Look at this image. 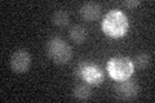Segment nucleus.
Returning a JSON list of instances; mask_svg holds the SVG:
<instances>
[{"label":"nucleus","mask_w":155,"mask_h":103,"mask_svg":"<svg viewBox=\"0 0 155 103\" xmlns=\"http://www.w3.org/2000/svg\"><path fill=\"white\" fill-rule=\"evenodd\" d=\"M128 18L127 16L118 11L113 9L105 16L102 21V31L110 37H122L128 31Z\"/></svg>","instance_id":"obj_1"},{"label":"nucleus","mask_w":155,"mask_h":103,"mask_svg":"<svg viewBox=\"0 0 155 103\" xmlns=\"http://www.w3.org/2000/svg\"><path fill=\"white\" fill-rule=\"evenodd\" d=\"M75 76L83 79L89 85H100L104 82V72L101 68L89 61H81L75 68Z\"/></svg>","instance_id":"obj_4"},{"label":"nucleus","mask_w":155,"mask_h":103,"mask_svg":"<svg viewBox=\"0 0 155 103\" xmlns=\"http://www.w3.org/2000/svg\"><path fill=\"white\" fill-rule=\"evenodd\" d=\"M123 4L125 7H128V8H133V7L140 5V2H124Z\"/></svg>","instance_id":"obj_12"},{"label":"nucleus","mask_w":155,"mask_h":103,"mask_svg":"<svg viewBox=\"0 0 155 103\" xmlns=\"http://www.w3.org/2000/svg\"><path fill=\"white\" fill-rule=\"evenodd\" d=\"M47 54L57 65H65L72 57L71 47L60 37H53L47 44Z\"/></svg>","instance_id":"obj_3"},{"label":"nucleus","mask_w":155,"mask_h":103,"mask_svg":"<svg viewBox=\"0 0 155 103\" xmlns=\"http://www.w3.org/2000/svg\"><path fill=\"white\" fill-rule=\"evenodd\" d=\"M70 39L75 44H83L87 39V31L83 26L80 24H76V26H72L70 30Z\"/></svg>","instance_id":"obj_9"},{"label":"nucleus","mask_w":155,"mask_h":103,"mask_svg":"<svg viewBox=\"0 0 155 103\" xmlns=\"http://www.w3.org/2000/svg\"><path fill=\"white\" fill-rule=\"evenodd\" d=\"M150 63H151V57L147 53H141V54L136 56L133 61V65H136L138 68H146L150 66Z\"/></svg>","instance_id":"obj_11"},{"label":"nucleus","mask_w":155,"mask_h":103,"mask_svg":"<svg viewBox=\"0 0 155 103\" xmlns=\"http://www.w3.org/2000/svg\"><path fill=\"white\" fill-rule=\"evenodd\" d=\"M100 14H101V5L98 3L89 2V3H85L80 8V16L85 21H89V22L96 21L100 17Z\"/></svg>","instance_id":"obj_7"},{"label":"nucleus","mask_w":155,"mask_h":103,"mask_svg":"<svg viewBox=\"0 0 155 103\" xmlns=\"http://www.w3.org/2000/svg\"><path fill=\"white\" fill-rule=\"evenodd\" d=\"M119 84H116L114 88V92L116 97L122 101H129L137 97L138 93V86L136 84L134 80L127 79L124 81H118Z\"/></svg>","instance_id":"obj_6"},{"label":"nucleus","mask_w":155,"mask_h":103,"mask_svg":"<svg viewBox=\"0 0 155 103\" xmlns=\"http://www.w3.org/2000/svg\"><path fill=\"white\" fill-rule=\"evenodd\" d=\"M134 71V65L129 58L125 57H114L107 62L109 75L116 81H124L130 79Z\"/></svg>","instance_id":"obj_2"},{"label":"nucleus","mask_w":155,"mask_h":103,"mask_svg":"<svg viewBox=\"0 0 155 103\" xmlns=\"http://www.w3.org/2000/svg\"><path fill=\"white\" fill-rule=\"evenodd\" d=\"M52 21H53V23H54L56 26L64 27V26H66V24L69 23V13L62 11V9L56 11L54 13H53V16H52Z\"/></svg>","instance_id":"obj_10"},{"label":"nucleus","mask_w":155,"mask_h":103,"mask_svg":"<svg viewBox=\"0 0 155 103\" xmlns=\"http://www.w3.org/2000/svg\"><path fill=\"white\" fill-rule=\"evenodd\" d=\"M72 95L79 101H87L92 95V89L89 84H78L74 90H72Z\"/></svg>","instance_id":"obj_8"},{"label":"nucleus","mask_w":155,"mask_h":103,"mask_svg":"<svg viewBox=\"0 0 155 103\" xmlns=\"http://www.w3.org/2000/svg\"><path fill=\"white\" fill-rule=\"evenodd\" d=\"M31 65V57L25 49L16 50L11 57V67L16 73H25Z\"/></svg>","instance_id":"obj_5"}]
</instances>
